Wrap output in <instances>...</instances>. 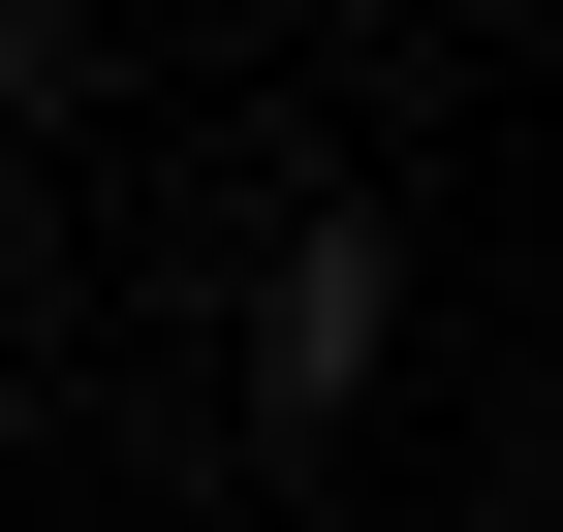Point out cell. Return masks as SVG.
Returning a JSON list of instances; mask_svg holds the SVG:
<instances>
[{"label": "cell", "mask_w": 563, "mask_h": 532, "mask_svg": "<svg viewBox=\"0 0 563 532\" xmlns=\"http://www.w3.org/2000/svg\"><path fill=\"white\" fill-rule=\"evenodd\" d=\"M376 345H407V220L313 188V220L251 251V470H344V439H376Z\"/></svg>", "instance_id": "cell-1"}, {"label": "cell", "mask_w": 563, "mask_h": 532, "mask_svg": "<svg viewBox=\"0 0 563 532\" xmlns=\"http://www.w3.org/2000/svg\"><path fill=\"white\" fill-rule=\"evenodd\" d=\"M0 125H95V0H0Z\"/></svg>", "instance_id": "cell-2"}]
</instances>
